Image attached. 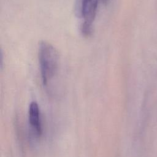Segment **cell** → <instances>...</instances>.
<instances>
[{"mask_svg":"<svg viewBox=\"0 0 157 157\" xmlns=\"http://www.w3.org/2000/svg\"><path fill=\"white\" fill-rule=\"evenodd\" d=\"M38 58L42 83L44 85H46L58 71V53L51 44L40 41L39 44Z\"/></svg>","mask_w":157,"mask_h":157,"instance_id":"obj_1","label":"cell"},{"mask_svg":"<svg viewBox=\"0 0 157 157\" xmlns=\"http://www.w3.org/2000/svg\"><path fill=\"white\" fill-rule=\"evenodd\" d=\"M98 0H75L74 12L77 17L83 19V23L92 25L95 18Z\"/></svg>","mask_w":157,"mask_h":157,"instance_id":"obj_2","label":"cell"},{"mask_svg":"<svg viewBox=\"0 0 157 157\" xmlns=\"http://www.w3.org/2000/svg\"><path fill=\"white\" fill-rule=\"evenodd\" d=\"M29 123L34 133L37 137H40L42 133L40 110L37 103L35 101L31 102L28 111Z\"/></svg>","mask_w":157,"mask_h":157,"instance_id":"obj_3","label":"cell"},{"mask_svg":"<svg viewBox=\"0 0 157 157\" xmlns=\"http://www.w3.org/2000/svg\"><path fill=\"white\" fill-rule=\"evenodd\" d=\"M81 33L84 37H88L91 36L93 33L92 25H89L85 23H82L80 28Z\"/></svg>","mask_w":157,"mask_h":157,"instance_id":"obj_4","label":"cell"},{"mask_svg":"<svg viewBox=\"0 0 157 157\" xmlns=\"http://www.w3.org/2000/svg\"><path fill=\"white\" fill-rule=\"evenodd\" d=\"M3 66V55H2V52L1 51V69H2V66Z\"/></svg>","mask_w":157,"mask_h":157,"instance_id":"obj_5","label":"cell"},{"mask_svg":"<svg viewBox=\"0 0 157 157\" xmlns=\"http://www.w3.org/2000/svg\"><path fill=\"white\" fill-rule=\"evenodd\" d=\"M101 2L102 3V4H108V2H109V0H101Z\"/></svg>","mask_w":157,"mask_h":157,"instance_id":"obj_6","label":"cell"}]
</instances>
